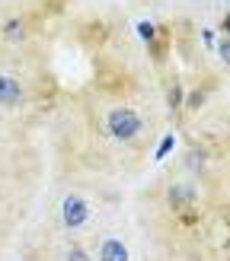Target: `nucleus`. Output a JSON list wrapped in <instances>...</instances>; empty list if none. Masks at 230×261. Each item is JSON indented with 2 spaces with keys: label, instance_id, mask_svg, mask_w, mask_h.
I'll use <instances>...</instances> for the list:
<instances>
[{
  "label": "nucleus",
  "instance_id": "f257e3e1",
  "mask_svg": "<svg viewBox=\"0 0 230 261\" xmlns=\"http://www.w3.org/2000/svg\"><path fill=\"white\" fill-rule=\"evenodd\" d=\"M106 127H109V134L115 140H134L141 134V115L134 109H128V106L112 109L109 118H106Z\"/></svg>",
  "mask_w": 230,
  "mask_h": 261
},
{
  "label": "nucleus",
  "instance_id": "f03ea898",
  "mask_svg": "<svg viewBox=\"0 0 230 261\" xmlns=\"http://www.w3.org/2000/svg\"><path fill=\"white\" fill-rule=\"evenodd\" d=\"M61 217H64V226L67 229H80L86 223V217H89V207H86V201L80 194H67L64 204H61Z\"/></svg>",
  "mask_w": 230,
  "mask_h": 261
},
{
  "label": "nucleus",
  "instance_id": "7ed1b4c3",
  "mask_svg": "<svg viewBox=\"0 0 230 261\" xmlns=\"http://www.w3.org/2000/svg\"><path fill=\"white\" fill-rule=\"evenodd\" d=\"M99 261H128V245L115 236L102 239L99 242Z\"/></svg>",
  "mask_w": 230,
  "mask_h": 261
},
{
  "label": "nucleus",
  "instance_id": "20e7f679",
  "mask_svg": "<svg viewBox=\"0 0 230 261\" xmlns=\"http://www.w3.org/2000/svg\"><path fill=\"white\" fill-rule=\"evenodd\" d=\"M22 99V86L16 76H7L0 73V106H16V102Z\"/></svg>",
  "mask_w": 230,
  "mask_h": 261
},
{
  "label": "nucleus",
  "instance_id": "39448f33",
  "mask_svg": "<svg viewBox=\"0 0 230 261\" xmlns=\"http://www.w3.org/2000/svg\"><path fill=\"white\" fill-rule=\"evenodd\" d=\"M170 207H173V211H189V207H192V188L182 185V181L173 185L170 188Z\"/></svg>",
  "mask_w": 230,
  "mask_h": 261
},
{
  "label": "nucleus",
  "instance_id": "423d86ee",
  "mask_svg": "<svg viewBox=\"0 0 230 261\" xmlns=\"http://www.w3.org/2000/svg\"><path fill=\"white\" fill-rule=\"evenodd\" d=\"M173 143H176V137H173V134H166V137L160 140V147L153 150V160H166V153L173 150Z\"/></svg>",
  "mask_w": 230,
  "mask_h": 261
},
{
  "label": "nucleus",
  "instance_id": "0eeeda50",
  "mask_svg": "<svg viewBox=\"0 0 230 261\" xmlns=\"http://www.w3.org/2000/svg\"><path fill=\"white\" fill-rule=\"evenodd\" d=\"M137 35L144 38V42H153V35H157V29H153V22H137Z\"/></svg>",
  "mask_w": 230,
  "mask_h": 261
},
{
  "label": "nucleus",
  "instance_id": "6e6552de",
  "mask_svg": "<svg viewBox=\"0 0 230 261\" xmlns=\"http://www.w3.org/2000/svg\"><path fill=\"white\" fill-rule=\"evenodd\" d=\"M7 38H10V42H16V38H22V22H19V19L7 22Z\"/></svg>",
  "mask_w": 230,
  "mask_h": 261
},
{
  "label": "nucleus",
  "instance_id": "1a4fd4ad",
  "mask_svg": "<svg viewBox=\"0 0 230 261\" xmlns=\"http://www.w3.org/2000/svg\"><path fill=\"white\" fill-rule=\"evenodd\" d=\"M67 261H93V258H89V255L80 249V245H74V249L67 252Z\"/></svg>",
  "mask_w": 230,
  "mask_h": 261
},
{
  "label": "nucleus",
  "instance_id": "9d476101",
  "mask_svg": "<svg viewBox=\"0 0 230 261\" xmlns=\"http://www.w3.org/2000/svg\"><path fill=\"white\" fill-rule=\"evenodd\" d=\"M179 102H182V89L173 86V89H170V106H173V109H179Z\"/></svg>",
  "mask_w": 230,
  "mask_h": 261
}]
</instances>
